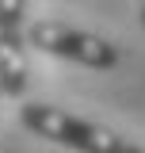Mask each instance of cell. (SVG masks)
<instances>
[{"mask_svg":"<svg viewBox=\"0 0 145 153\" xmlns=\"http://www.w3.org/2000/svg\"><path fill=\"white\" fill-rule=\"evenodd\" d=\"M27 0H0V88L4 96H23L27 88V46H31Z\"/></svg>","mask_w":145,"mask_h":153,"instance_id":"obj_3","label":"cell"},{"mask_svg":"<svg viewBox=\"0 0 145 153\" xmlns=\"http://www.w3.org/2000/svg\"><path fill=\"white\" fill-rule=\"evenodd\" d=\"M19 123L35 138H46V142L72 153H126L130 149V138H122L118 130H111L95 119H80V115L54 107V103H23Z\"/></svg>","mask_w":145,"mask_h":153,"instance_id":"obj_1","label":"cell"},{"mask_svg":"<svg viewBox=\"0 0 145 153\" xmlns=\"http://www.w3.org/2000/svg\"><path fill=\"white\" fill-rule=\"evenodd\" d=\"M31 46L42 50L50 57H61V61H76L84 69H99L107 73L118 65V46L103 35H92L84 27H72V23H61V19H35L31 23Z\"/></svg>","mask_w":145,"mask_h":153,"instance_id":"obj_2","label":"cell"},{"mask_svg":"<svg viewBox=\"0 0 145 153\" xmlns=\"http://www.w3.org/2000/svg\"><path fill=\"white\" fill-rule=\"evenodd\" d=\"M0 96H4V88H0Z\"/></svg>","mask_w":145,"mask_h":153,"instance_id":"obj_6","label":"cell"},{"mask_svg":"<svg viewBox=\"0 0 145 153\" xmlns=\"http://www.w3.org/2000/svg\"><path fill=\"white\" fill-rule=\"evenodd\" d=\"M141 27H145V0H141Z\"/></svg>","mask_w":145,"mask_h":153,"instance_id":"obj_5","label":"cell"},{"mask_svg":"<svg viewBox=\"0 0 145 153\" xmlns=\"http://www.w3.org/2000/svg\"><path fill=\"white\" fill-rule=\"evenodd\" d=\"M126 153H145V146H134V142H130V149Z\"/></svg>","mask_w":145,"mask_h":153,"instance_id":"obj_4","label":"cell"}]
</instances>
